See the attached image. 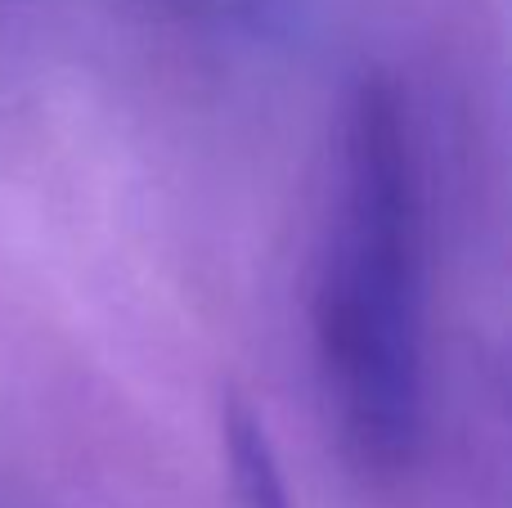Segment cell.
Masks as SVG:
<instances>
[{
    "label": "cell",
    "mask_w": 512,
    "mask_h": 508,
    "mask_svg": "<svg viewBox=\"0 0 512 508\" xmlns=\"http://www.w3.org/2000/svg\"><path fill=\"white\" fill-rule=\"evenodd\" d=\"M310 324L346 455L364 473H405L427 419L423 203L405 99L387 72H364L337 117Z\"/></svg>",
    "instance_id": "obj_1"
},
{
    "label": "cell",
    "mask_w": 512,
    "mask_h": 508,
    "mask_svg": "<svg viewBox=\"0 0 512 508\" xmlns=\"http://www.w3.org/2000/svg\"><path fill=\"white\" fill-rule=\"evenodd\" d=\"M221 450L234 508H292L288 477H283V464L274 455V441L265 432L261 414L243 396H225L221 405Z\"/></svg>",
    "instance_id": "obj_2"
}]
</instances>
